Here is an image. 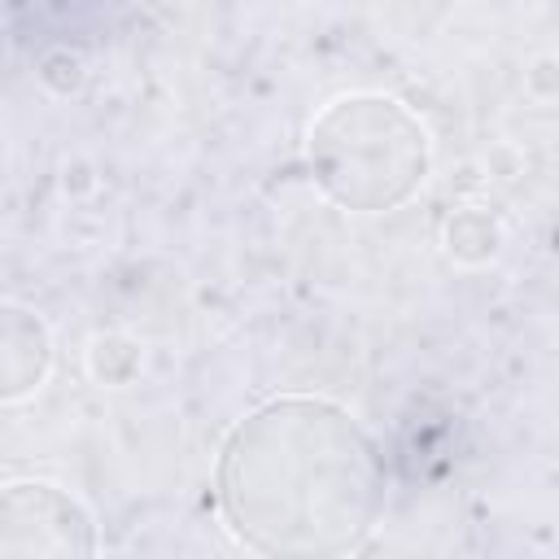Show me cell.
Instances as JSON below:
<instances>
[{
  "mask_svg": "<svg viewBox=\"0 0 559 559\" xmlns=\"http://www.w3.org/2000/svg\"><path fill=\"white\" fill-rule=\"evenodd\" d=\"M48 332L44 323L22 310V306H4V397H22L26 389H35L48 371Z\"/></svg>",
  "mask_w": 559,
  "mask_h": 559,
  "instance_id": "277c9868",
  "label": "cell"
},
{
  "mask_svg": "<svg viewBox=\"0 0 559 559\" xmlns=\"http://www.w3.org/2000/svg\"><path fill=\"white\" fill-rule=\"evenodd\" d=\"M371 432L323 397H275L245 415L218 454L227 528L262 555L354 550L384 507Z\"/></svg>",
  "mask_w": 559,
  "mask_h": 559,
  "instance_id": "6da1fadb",
  "label": "cell"
},
{
  "mask_svg": "<svg viewBox=\"0 0 559 559\" xmlns=\"http://www.w3.org/2000/svg\"><path fill=\"white\" fill-rule=\"evenodd\" d=\"M92 515L52 480H9L0 493V555L4 559H66L92 555Z\"/></svg>",
  "mask_w": 559,
  "mask_h": 559,
  "instance_id": "3957f363",
  "label": "cell"
},
{
  "mask_svg": "<svg viewBox=\"0 0 559 559\" xmlns=\"http://www.w3.org/2000/svg\"><path fill=\"white\" fill-rule=\"evenodd\" d=\"M310 170L349 210H393L424 183L428 135L389 96H345L310 127Z\"/></svg>",
  "mask_w": 559,
  "mask_h": 559,
  "instance_id": "7a4b0ae2",
  "label": "cell"
}]
</instances>
